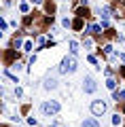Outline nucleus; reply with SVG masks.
<instances>
[{
  "label": "nucleus",
  "mask_w": 125,
  "mask_h": 127,
  "mask_svg": "<svg viewBox=\"0 0 125 127\" xmlns=\"http://www.w3.org/2000/svg\"><path fill=\"white\" fill-rule=\"evenodd\" d=\"M76 68H79V64H76L74 55H70V57H64V59H62V64H59L57 70H59L62 74H74Z\"/></svg>",
  "instance_id": "obj_1"
},
{
  "label": "nucleus",
  "mask_w": 125,
  "mask_h": 127,
  "mask_svg": "<svg viewBox=\"0 0 125 127\" xmlns=\"http://www.w3.org/2000/svg\"><path fill=\"white\" fill-rule=\"evenodd\" d=\"M40 112L47 114V117H53V114H57V112H59V102H55V100H51V102H42V104H40Z\"/></svg>",
  "instance_id": "obj_2"
},
{
  "label": "nucleus",
  "mask_w": 125,
  "mask_h": 127,
  "mask_svg": "<svg viewBox=\"0 0 125 127\" xmlns=\"http://www.w3.org/2000/svg\"><path fill=\"white\" fill-rule=\"evenodd\" d=\"M104 112H106V102H102V100L91 102V114H93V117H102Z\"/></svg>",
  "instance_id": "obj_3"
},
{
  "label": "nucleus",
  "mask_w": 125,
  "mask_h": 127,
  "mask_svg": "<svg viewBox=\"0 0 125 127\" xmlns=\"http://www.w3.org/2000/svg\"><path fill=\"white\" fill-rule=\"evenodd\" d=\"M95 89H98V85H95L93 76H85L83 78V91H85V93H93Z\"/></svg>",
  "instance_id": "obj_4"
},
{
  "label": "nucleus",
  "mask_w": 125,
  "mask_h": 127,
  "mask_svg": "<svg viewBox=\"0 0 125 127\" xmlns=\"http://www.w3.org/2000/svg\"><path fill=\"white\" fill-rule=\"evenodd\" d=\"M42 89H47V91L57 89V81H55V78H45V83H42Z\"/></svg>",
  "instance_id": "obj_5"
},
{
  "label": "nucleus",
  "mask_w": 125,
  "mask_h": 127,
  "mask_svg": "<svg viewBox=\"0 0 125 127\" xmlns=\"http://www.w3.org/2000/svg\"><path fill=\"white\" fill-rule=\"evenodd\" d=\"M81 127H100V123L95 121L93 117H91V119H85V121L81 123Z\"/></svg>",
  "instance_id": "obj_6"
},
{
  "label": "nucleus",
  "mask_w": 125,
  "mask_h": 127,
  "mask_svg": "<svg viewBox=\"0 0 125 127\" xmlns=\"http://www.w3.org/2000/svg\"><path fill=\"white\" fill-rule=\"evenodd\" d=\"M110 13H112L110 6H102V9H100V15H102V19H108V17H110Z\"/></svg>",
  "instance_id": "obj_7"
},
{
  "label": "nucleus",
  "mask_w": 125,
  "mask_h": 127,
  "mask_svg": "<svg viewBox=\"0 0 125 127\" xmlns=\"http://www.w3.org/2000/svg\"><path fill=\"white\" fill-rule=\"evenodd\" d=\"M68 47H70V53L72 55L79 53V42H76V40H70V42H68Z\"/></svg>",
  "instance_id": "obj_8"
},
{
  "label": "nucleus",
  "mask_w": 125,
  "mask_h": 127,
  "mask_svg": "<svg viewBox=\"0 0 125 127\" xmlns=\"http://www.w3.org/2000/svg\"><path fill=\"white\" fill-rule=\"evenodd\" d=\"M115 100H117V102H125V89L115 91Z\"/></svg>",
  "instance_id": "obj_9"
},
{
  "label": "nucleus",
  "mask_w": 125,
  "mask_h": 127,
  "mask_svg": "<svg viewBox=\"0 0 125 127\" xmlns=\"http://www.w3.org/2000/svg\"><path fill=\"white\" fill-rule=\"evenodd\" d=\"M106 87H108L110 91H115V89H117V81H115V78H108V81H106Z\"/></svg>",
  "instance_id": "obj_10"
},
{
  "label": "nucleus",
  "mask_w": 125,
  "mask_h": 127,
  "mask_svg": "<svg viewBox=\"0 0 125 127\" xmlns=\"http://www.w3.org/2000/svg\"><path fill=\"white\" fill-rule=\"evenodd\" d=\"M19 11H21V13H28V11H30V6H28V2H21V4H19Z\"/></svg>",
  "instance_id": "obj_11"
},
{
  "label": "nucleus",
  "mask_w": 125,
  "mask_h": 127,
  "mask_svg": "<svg viewBox=\"0 0 125 127\" xmlns=\"http://www.w3.org/2000/svg\"><path fill=\"white\" fill-rule=\"evenodd\" d=\"M87 59H89V64H95V68H102V66H98V59H95V55H89Z\"/></svg>",
  "instance_id": "obj_12"
},
{
  "label": "nucleus",
  "mask_w": 125,
  "mask_h": 127,
  "mask_svg": "<svg viewBox=\"0 0 125 127\" xmlns=\"http://www.w3.org/2000/svg\"><path fill=\"white\" fill-rule=\"evenodd\" d=\"M104 53H106V55H115V51H112L110 45H106V47H104Z\"/></svg>",
  "instance_id": "obj_13"
},
{
  "label": "nucleus",
  "mask_w": 125,
  "mask_h": 127,
  "mask_svg": "<svg viewBox=\"0 0 125 127\" xmlns=\"http://www.w3.org/2000/svg\"><path fill=\"white\" fill-rule=\"evenodd\" d=\"M0 30L6 32V21H4V19H0Z\"/></svg>",
  "instance_id": "obj_14"
},
{
  "label": "nucleus",
  "mask_w": 125,
  "mask_h": 127,
  "mask_svg": "<svg viewBox=\"0 0 125 127\" xmlns=\"http://www.w3.org/2000/svg\"><path fill=\"white\" fill-rule=\"evenodd\" d=\"M112 125H121V117H119V114H117V117L112 119Z\"/></svg>",
  "instance_id": "obj_15"
},
{
  "label": "nucleus",
  "mask_w": 125,
  "mask_h": 127,
  "mask_svg": "<svg viewBox=\"0 0 125 127\" xmlns=\"http://www.w3.org/2000/svg\"><path fill=\"white\" fill-rule=\"evenodd\" d=\"M62 23H64L66 28H70V26H72V23H70V19H68V17H64V19H62Z\"/></svg>",
  "instance_id": "obj_16"
},
{
  "label": "nucleus",
  "mask_w": 125,
  "mask_h": 127,
  "mask_svg": "<svg viewBox=\"0 0 125 127\" xmlns=\"http://www.w3.org/2000/svg\"><path fill=\"white\" fill-rule=\"evenodd\" d=\"M30 49H32V42H30V40H28V42H26V45H23V51H30Z\"/></svg>",
  "instance_id": "obj_17"
},
{
  "label": "nucleus",
  "mask_w": 125,
  "mask_h": 127,
  "mask_svg": "<svg viewBox=\"0 0 125 127\" xmlns=\"http://www.w3.org/2000/svg\"><path fill=\"white\" fill-rule=\"evenodd\" d=\"M32 2H34V4H42V0H32Z\"/></svg>",
  "instance_id": "obj_18"
}]
</instances>
